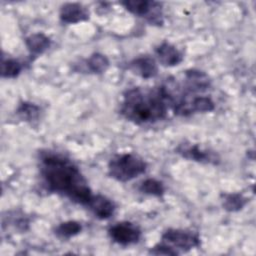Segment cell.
Returning <instances> with one entry per match:
<instances>
[{
	"instance_id": "16",
	"label": "cell",
	"mask_w": 256,
	"mask_h": 256,
	"mask_svg": "<svg viewBox=\"0 0 256 256\" xmlns=\"http://www.w3.org/2000/svg\"><path fill=\"white\" fill-rule=\"evenodd\" d=\"M23 69V65L13 58H2L1 62V75L3 78H15Z\"/></svg>"
},
{
	"instance_id": "19",
	"label": "cell",
	"mask_w": 256,
	"mask_h": 256,
	"mask_svg": "<svg viewBox=\"0 0 256 256\" xmlns=\"http://www.w3.org/2000/svg\"><path fill=\"white\" fill-rule=\"evenodd\" d=\"M247 203V199L239 193L225 194L223 198V207L229 212L241 210Z\"/></svg>"
},
{
	"instance_id": "2",
	"label": "cell",
	"mask_w": 256,
	"mask_h": 256,
	"mask_svg": "<svg viewBox=\"0 0 256 256\" xmlns=\"http://www.w3.org/2000/svg\"><path fill=\"white\" fill-rule=\"evenodd\" d=\"M169 107L171 94L165 85L150 90L137 87L124 93L120 112L127 120L141 125L166 118Z\"/></svg>"
},
{
	"instance_id": "9",
	"label": "cell",
	"mask_w": 256,
	"mask_h": 256,
	"mask_svg": "<svg viewBox=\"0 0 256 256\" xmlns=\"http://www.w3.org/2000/svg\"><path fill=\"white\" fill-rule=\"evenodd\" d=\"M130 70L143 79H150L157 75L158 67L156 61L148 56H139L129 63Z\"/></svg>"
},
{
	"instance_id": "4",
	"label": "cell",
	"mask_w": 256,
	"mask_h": 256,
	"mask_svg": "<svg viewBox=\"0 0 256 256\" xmlns=\"http://www.w3.org/2000/svg\"><path fill=\"white\" fill-rule=\"evenodd\" d=\"M173 253L178 255L181 252L189 251L200 245V239L197 234L182 230V229H168L162 235V242Z\"/></svg>"
},
{
	"instance_id": "1",
	"label": "cell",
	"mask_w": 256,
	"mask_h": 256,
	"mask_svg": "<svg viewBox=\"0 0 256 256\" xmlns=\"http://www.w3.org/2000/svg\"><path fill=\"white\" fill-rule=\"evenodd\" d=\"M40 175L49 191L65 195L75 203L86 206L93 196L79 168L62 154L41 152Z\"/></svg>"
},
{
	"instance_id": "7",
	"label": "cell",
	"mask_w": 256,
	"mask_h": 256,
	"mask_svg": "<svg viewBox=\"0 0 256 256\" xmlns=\"http://www.w3.org/2000/svg\"><path fill=\"white\" fill-rule=\"evenodd\" d=\"M176 152L183 158L196 162L216 164L219 161V157L214 152L202 149L197 144L182 143L176 148Z\"/></svg>"
},
{
	"instance_id": "17",
	"label": "cell",
	"mask_w": 256,
	"mask_h": 256,
	"mask_svg": "<svg viewBox=\"0 0 256 256\" xmlns=\"http://www.w3.org/2000/svg\"><path fill=\"white\" fill-rule=\"evenodd\" d=\"M82 230V226L77 221H66L60 223L56 229L55 234L63 239L71 238L77 234H79Z\"/></svg>"
},
{
	"instance_id": "6",
	"label": "cell",
	"mask_w": 256,
	"mask_h": 256,
	"mask_svg": "<svg viewBox=\"0 0 256 256\" xmlns=\"http://www.w3.org/2000/svg\"><path fill=\"white\" fill-rule=\"evenodd\" d=\"M108 234L115 243L127 246L139 241L141 230L131 222H119L109 228Z\"/></svg>"
},
{
	"instance_id": "18",
	"label": "cell",
	"mask_w": 256,
	"mask_h": 256,
	"mask_svg": "<svg viewBox=\"0 0 256 256\" xmlns=\"http://www.w3.org/2000/svg\"><path fill=\"white\" fill-rule=\"evenodd\" d=\"M139 190L145 194L161 197L165 193V187L163 183L154 178H147L141 182Z\"/></svg>"
},
{
	"instance_id": "11",
	"label": "cell",
	"mask_w": 256,
	"mask_h": 256,
	"mask_svg": "<svg viewBox=\"0 0 256 256\" xmlns=\"http://www.w3.org/2000/svg\"><path fill=\"white\" fill-rule=\"evenodd\" d=\"M155 54L158 61L166 67L178 65L183 60L182 53L171 43L162 42L155 48Z\"/></svg>"
},
{
	"instance_id": "13",
	"label": "cell",
	"mask_w": 256,
	"mask_h": 256,
	"mask_svg": "<svg viewBox=\"0 0 256 256\" xmlns=\"http://www.w3.org/2000/svg\"><path fill=\"white\" fill-rule=\"evenodd\" d=\"M25 44L31 55L36 56L44 53L51 45V40L43 33H34L25 39Z\"/></svg>"
},
{
	"instance_id": "3",
	"label": "cell",
	"mask_w": 256,
	"mask_h": 256,
	"mask_svg": "<svg viewBox=\"0 0 256 256\" xmlns=\"http://www.w3.org/2000/svg\"><path fill=\"white\" fill-rule=\"evenodd\" d=\"M147 169V163L138 155L123 153L115 155L108 163V174L120 182L130 181Z\"/></svg>"
},
{
	"instance_id": "15",
	"label": "cell",
	"mask_w": 256,
	"mask_h": 256,
	"mask_svg": "<svg viewBox=\"0 0 256 256\" xmlns=\"http://www.w3.org/2000/svg\"><path fill=\"white\" fill-rule=\"evenodd\" d=\"M86 66L90 72L94 74H101L109 67V60L101 53H93L86 60Z\"/></svg>"
},
{
	"instance_id": "20",
	"label": "cell",
	"mask_w": 256,
	"mask_h": 256,
	"mask_svg": "<svg viewBox=\"0 0 256 256\" xmlns=\"http://www.w3.org/2000/svg\"><path fill=\"white\" fill-rule=\"evenodd\" d=\"M191 108L193 113L210 112L214 110L213 100L208 96H194L191 99Z\"/></svg>"
},
{
	"instance_id": "12",
	"label": "cell",
	"mask_w": 256,
	"mask_h": 256,
	"mask_svg": "<svg viewBox=\"0 0 256 256\" xmlns=\"http://www.w3.org/2000/svg\"><path fill=\"white\" fill-rule=\"evenodd\" d=\"M90 211L99 219H108L110 218L116 209V206L113 201L103 195H93L88 204L86 205Z\"/></svg>"
},
{
	"instance_id": "5",
	"label": "cell",
	"mask_w": 256,
	"mask_h": 256,
	"mask_svg": "<svg viewBox=\"0 0 256 256\" xmlns=\"http://www.w3.org/2000/svg\"><path fill=\"white\" fill-rule=\"evenodd\" d=\"M121 4L130 13L138 17H145L151 23L161 24L163 22L162 7L159 2L148 0H127L121 2Z\"/></svg>"
},
{
	"instance_id": "10",
	"label": "cell",
	"mask_w": 256,
	"mask_h": 256,
	"mask_svg": "<svg viewBox=\"0 0 256 256\" xmlns=\"http://www.w3.org/2000/svg\"><path fill=\"white\" fill-rule=\"evenodd\" d=\"M60 20L66 24H75L89 18L88 10L79 3H65L59 12Z\"/></svg>"
},
{
	"instance_id": "14",
	"label": "cell",
	"mask_w": 256,
	"mask_h": 256,
	"mask_svg": "<svg viewBox=\"0 0 256 256\" xmlns=\"http://www.w3.org/2000/svg\"><path fill=\"white\" fill-rule=\"evenodd\" d=\"M16 114L25 121H35L40 116V107L34 103L23 101L19 104Z\"/></svg>"
},
{
	"instance_id": "8",
	"label": "cell",
	"mask_w": 256,
	"mask_h": 256,
	"mask_svg": "<svg viewBox=\"0 0 256 256\" xmlns=\"http://www.w3.org/2000/svg\"><path fill=\"white\" fill-rule=\"evenodd\" d=\"M211 81L209 76L203 71L190 69L185 72L184 88L190 93L203 92L210 87Z\"/></svg>"
}]
</instances>
